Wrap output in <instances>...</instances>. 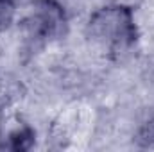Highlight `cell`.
Wrapping results in <instances>:
<instances>
[{"label": "cell", "mask_w": 154, "mask_h": 152, "mask_svg": "<svg viewBox=\"0 0 154 152\" xmlns=\"http://www.w3.org/2000/svg\"><path fill=\"white\" fill-rule=\"evenodd\" d=\"M86 32L88 38L97 43L111 59H118L138 41L134 9L122 4L100 7L90 16Z\"/></svg>", "instance_id": "obj_1"}, {"label": "cell", "mask_w": 154, "mask_h": 152, "mask_svg": "<svg viewBox=\"0 0 154 152\" xmlns=\"http://www.w3.org/2000/svg\"><path fill=\"white\" fill-rule=\"evenodd\" d=\"M29 36L39 41L61 38L66 32V14L57 0H36L25 18Z\"/></svg>", "instance_id": "obj_2"}, {"label": "cell", "mask_w": 154, "mask_h": 152, "mask_svg": "<svg viewBox=\"0 0 154 152\" xmlns=\"http://www.w3.org/2000/svg\"><path fill=\"white\" fill-rule=\"evenodd\" d=\"M34 140H36L34 129L29 123L16 122L14 127H9V129H5L4 134H0V149L16 152L29 150L34 145Z\"/></svg>", "instance_id": "obj_3"}, {"label": "cell", "mask_w": 154, "mask_h": 152, "mask_svg": "<svg viewBox=\"0 0 154 152\" xmlns=\"http://www.w3.org/2000/svg\"><path fill=\"white\" fill-rule=\"evenodd\" d=\"M134 141L140 149H149L154 150V118L147 120L136 132Z\"/></svg>", "instance_id": "obj_4"}, {"label": "cell", "mask_w": 154, "mask_h": 152, "mask_svg": "<svg viewBox=\"0 0 154 152\" xmlns=\"http://www.w3.org/2000/svg\"><path fill=\"white\" fill-rule=\"evenodd\" d=\"M16 13L14 0H0V29H5L13 23Z\"/></svg>", "instance_id": "obj_5"}]
</instances>
